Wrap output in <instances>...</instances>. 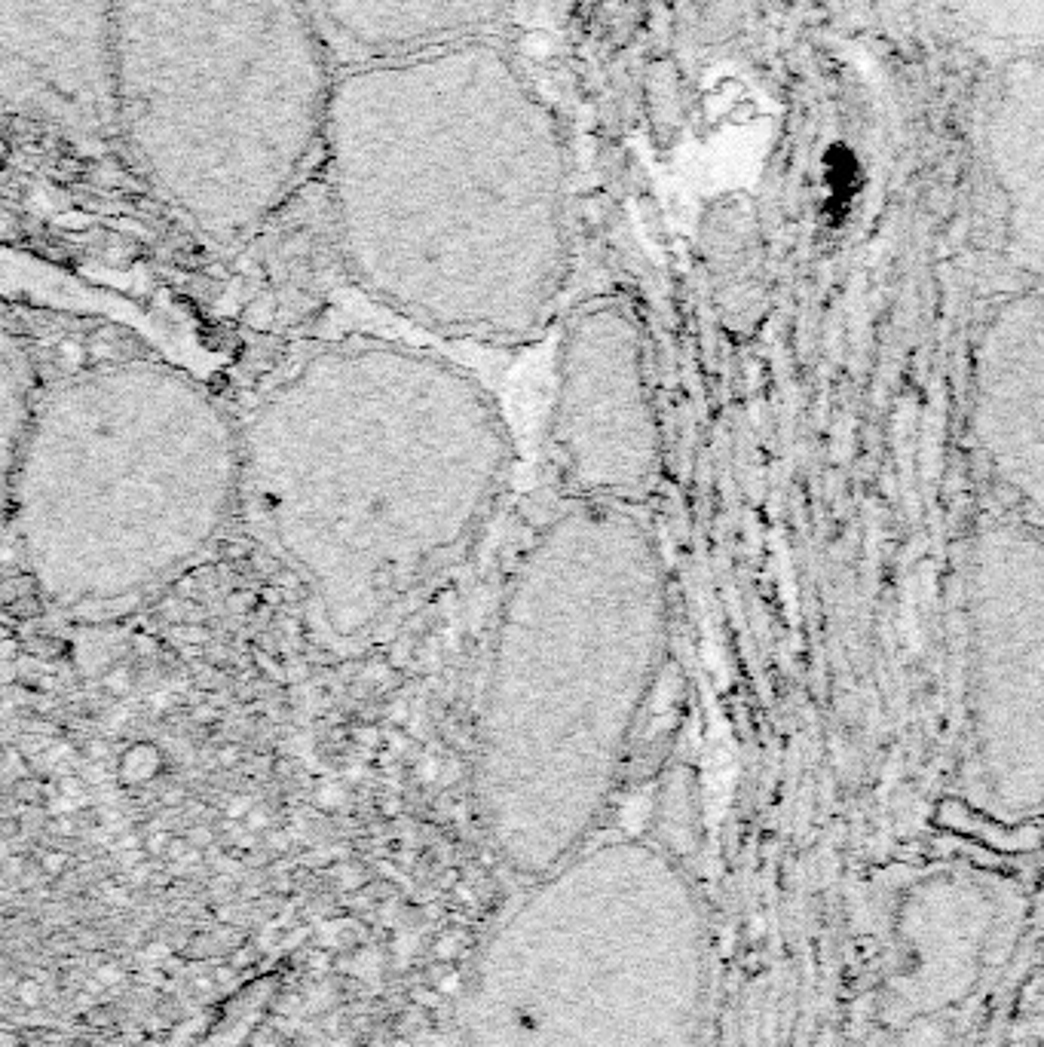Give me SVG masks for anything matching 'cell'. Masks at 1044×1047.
<instances>
[{
  "label": "cell",
  "mask_w": 1044,
  "mask_h": 1047,
  "mask_svg": "<svg viewBox=\"0 0 1044 1047\" xmlns=\"http://www.w3.org/2000/svg\"><path fill=\"white\" fill-rule=\"evenodd\" d=\"M322 157L343 267L374 304L493 346L561 319L564 138L496 40L340 71Z\"/></svg>",
  "instance_id": "cell-1"
},
{
  "label": "cell",
  "mask_w": 1044,
  "mask_h": 1047,
  "mask_svg": "<svg viewBox=\"0 0 1044 1047\" xmlns=\"http://www.w3.org/2000/svg\"><path fill=\"white\" fill-rule=\"evenodd\" d=\"M242 426V506L334 643L402 622L478 548L512 484L500 405L392 340L294 353Z\"/></svg>",
  "instance_id": "cell-2"
},
{
  "label": "cell",
  "mask_w": 1044,
  "mask_h": 1047,
  "mask_svg": "<svg viewBox=\"0 0 1044 1047\" xmlns=\"http://www.w3.org/2000/svg\"><path fill=\"white\" fill-rule=\"evenodd\" d=\"M668 650V576L637 506L564 500L515 552L472 723V800L509 867L585 849Z\"/></svg>",
  "instance_id": "cell-3"
},
{
  "label": "cell",
  "mask_w": 1044,
  "mask_h": 1047,
  "mask_svg": "<svg viewBox=\"0 0 1044 1047\" xmlns=\"http://www.w3.org/2000/svg\"><path fill=\"white\" fill-rule=\"evenodd\" d=\"M242 506V426L184 368L108 359L37 389L7 441V530L37 601L111 622L200 564Z\"/></svg>",
  "instance_id": "cell-4"
},
{
  "label": "cell",
  "mask_w": 1044,
  "mask_h": 1047,
  "mask_svg": "<svg viewBox=\"0 0 1044 1047\" xmlns=\"http://www.w3.org/2000/svg\"><path fill=\"white\" fill-rule=\"evenodd\" d=\"M337 74L304 0H117V144L215 248L261 233L325 154Z\"/></svg>",
  "instance_id": "cell-5"
},
{
  "label": "cell",
  "mask_w": 1044,
  "mask_h": 1047,
  "mask_svg": "<svg viewBox=\"0 0 1044 1047\" xmlns=\"http://www.w3.org/2000/svg\"><path fill=\"white\" fill-rule=\"evenodd\" d=\"M539 879L478 965L472 1047H695L705 934L683 873L622 839Z\"/></svg>",
  "instance_id": "cell-6"
},
{
  "label": "cell",
  "mask_w": 1044,
  "mask_h": 1047,
  "mask_svg": "<svg viewBox=\"0 0 1044 1047\" xmlns=\"http://www.w3.org/2000/svg\"><path fill=\"white\" fill-rule=\"evenodd\" d=\"M968 741L986 809H1044V530L989 524L965 564Z\"/></svg>",
  "instance_id": "cell-7"
},
{
  "label": "cell",
  "mask_w": 1044,
  "mask_h": 1047,
  "mask_svg": "<svg viewBox=\"0 0 1044 1047\" xmlns=\"http://www.w3.org/2000/svg\"><path fill=\"white\" fill-rule=\"evenodd\" d=\"M549 460L567 500L637 506L662 475L643 331L619 304H582L561 319Z\"/></svg>",
  "instance_id": "cell-8"
},
{
  "label": "cell",
  "mask_w": 1044,
  "mask_h": 1047,
  "mask_svg": "<svg viewBox=\"0 0 1044 1047\" xmlns=\"http://www.w3.org/2000/svg\"><path fill=\"white\" fill-rule=\"evenodd\" d=\"M117 0H0L4 114L86 144H117Z\"/></svg>",
  "instance_id": "cell-9"
},
{
  "label": "cell",
  "mask_w": 1044,
  "mask_h": 1047,
  "mask_svg": "<svg viewBox=\"0 0 1044 1047\" xmlns=\"http://www.w3.org/2000/svg\"><path fill=\"white\" fill-rule=\"evenodd\" d=\"M971 398L992 478L1044 521V288L1005 304L983 328Z\"/></svg>",
  "instance_id": "cell-10"
},
{
  "label": "cell",
  "mask_w": 1044,
  "mask_h": 1047,
  "mask_svg": "<svg viewBox=\"0 0 1044 1047\" xmlns=\"http://www.w3.org/2000/svg\"><path fill=\"white\" fill-rule=\"evenodd\" d=\"M340 71L496 40L515 0H304Z\"/></svg>",
  "instance_id": "cell-11"
}]
</instances>
